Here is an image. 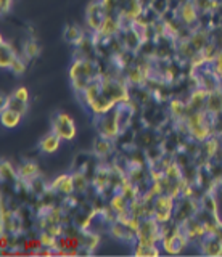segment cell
Listing matches in <instances>:
<instances>
[{
    "instance_id": "obj_1",
    "label": "cell",
    "mask_w": 222,
    "mask_h": 257,
    "mask_svg": "<svg viewBox=\"0 0 222 257\" xmlns=\"http://www.w3.org/2000/svg\"><path fill=\"white\" fill-rule=\"evenodd\" d=\"M105 20H106V12L101 5V0H92V2L85 7V12H84V21H85L89 34L100 32Z\"/></svg>"
},
{
    "instance_id": "obj_2",
    "label": "cell",
    "mask_w": 222,
    "mask_h": 257,
    "mask_svg": "<svg viewBox=\"0 0 222 257\" xmlns=\"http://www.w3.org/2000/svg\"><path fill=\"white\" fill-rule=\"evenodd\" d=\"M52 131L60 135L61 140L71 142L76 137V125L74 120L66 112H58L52 119Z\"/></svg>"
},
{
    "instance_id": "obj_3",
    "label": "cell",
    "mask_w": 222,
    "mask_h": 257,
    "mask_svg": "<svg viewBox=\"0 0 222 257\" xmlns=\"http://www.w3.org/2000/svg\"><path fill=\"white\" fill-rule=\"evenodd\" d=\"M60 143H61L60 135H57L52 131L39 142V150H41V153H44V155H53V153L60 148Z\"/></svg>"
},
{
    "instance_id": "obj_4",
    "label": "cell",
    "mask_w": 222,
    "mask_h": 257,
    "mask_svg": "<svg viewBox=\"0 0 222 257\" xmlns=\"http://www.w3.org/2000/svg\"><path fill=\"white\" fill-rule=\"evenodd\" d=\"M17 58L18 52L9 42H5V39H2V42H0V64H2V68L10 69V66Z\"/></svg>"
},
{
    "instance_id": "obj_5",
    "label": "cell",
    "mask_w": 222,
    "mask_h": 257,
    "mask_svg": "<svg viewBox=\"0 0 222 257\" xmlns=\"http://www.w3.org/2000/svg\"><path fill=\"white\" fill-rule=\"evenodd\" d=\"M18 169V175L20 179L26 180V182H31L39 177V167L36 163H33V161H25L21 166L17 167Z\"/></svg>"
},
{
    "instance_id": "obj_6",
    "label": "cell",
    "mask_w": 222,
    "mask_h": 257,
    "mask_svg": "<svg viewBox=\"0 0 222 257\" xmlns=\"http://www.w3.org/2000/svg\"><path fill=\"white\" fill-rule=\"evenodd\" d=\"M113 153V140L100 137L98 140H95L93 143V156L97 158H106Z\"/></svg>"
},
{
    "instance_id": "obj_7",
    "label": "cell",
    "mask_w": 222,
    "mask_h": 257,
    "mask_svg": "<svg viewBox=\"0 0 222 257\" xmlns=\"http://www.w3.org/2000/svg\"><path fill=\"white\" fill-rule=\"evenodd\" d=\"M84 36H85L84 31L79 26H76V24H68V26H65V29H63V39L71 45H77Z\"/></svg>"
},
{
    "instance_id": "obj_8",
    "label": "cell",
    "mask_w": 222,
    "mask_h": 257,
    "mask_svg": "<svg viewBox=\"0 0 222 257\" xmlns=\"http://www.w3.org/2000/svg\"><path fill=\"white\" fill-rule=\"evenodd\" d=\"M21 114H18L17 111H13L10 108H5L2 106V112H0V119H2V124L4 127L7 128H15L18 124H20V120H21Z\"/></svg>"
},
{
    "instance_id": "obj_9",
    "label": "cell",
    "mask_w": 222,
    "mask_h": 257,
    "mask_svg": "<svg viewBox=\"0 0 222 257\" xmlns=\"http://www.w3.org/2000/svg\"><path fill=\"white\" fill-rule=\"evenodd\" d=\"M23 56H25L26 60H33V58H37L39 53H41V45L36 39L29 37L25 40V44H23Z\"/></svg>"
},
{
    "instance_id": "obj_10",
    "label": "cell",
    "mask_w": 222,
    "mask_h": 257,
    "mask_svg": "<svg viewBox=\"0 0 222 257\" xmlns=\"http://www.w3.org/2000/svg\"><path fill=\"white\" fill-rule=\"evenodd\" d=\"M4 106L10 108L13 111H17L18 114H21V116H25L26 112H28V101H23V100L17 98V96H15L13 93L10 96H7V101L4 103Z\"/></svg>"
},
{
    "instance_id": "obj_11",
    "label": "cell",
    "mask_w": 222,
    "mask_h": 257,
    "mask_svg": "<svg viewBox=\"0 0 222 257\" xmlns=\"http://www.w3.org/2000/svg\"><path fill=\"white\" fill-rule=\"evenodd\" d=\"M20 179L18 175V169L12 167L10 163H5V161H2V180L4 182H9V183H17Z\"/></svg>"
},
{
    "instance_id": "obj_12",
    "label": "cell",
    "mask_w": 222,
    "mask_h": 257,
    "mask_svg": "<svg viewBox=\"0 0 222 257\" xmlns=\"http://www.w3.org/2000/svg\"><path fill=\"white\" fill-rule=\"evenodd\" d=\"M10 71L13 72L15 76H21L23 72L26 71V61H25V58L23 56H20L18 55V58L13 61V64L10 66Z\"/></svg>"
},
{
    "instance_id": "obj_13",
    "label": "cell",
    "mask_w": 222,
    "mask_h": 257,
    "mask_svg": "<svg viewBox=\"0 0 222 257\" xmlns=\"http://www.w3.org/2000/svg\"><path fill=\"white\" fill-rule=\"evenodd\" d=\"M13 95L17 96V98L23 100V101H28V100H29V93H28V88H25V87H20V88H17V90L13 92Z\"/></svg>"
},
{
    "instance_id": "obj_14",
    "label": "cell",
    "mask_w": 222,
    "mask_h": 257,
    "mask_svg": "<svg viewBox=\"0 0 222 257\" xmlns=\"http://www.w3.org/2000/svg\"><path fill=\"white\" fill-rule=\"evenodd\" d=\"M12 5H13V0H0V10H2L4 15L12 10Z\"/></svg>"
},
{
    "instance_id": "obj_15",
    "label": "cell",
    "mask_w": 222,
    "mask_h": 257,
    "mask_svg": "<svg viewBox=\"0 0 222 257\" xmlns=\"http://www.w3.org/2000/svg\"><path fill=\"white\" fill-rule=\"evenodd\" d=\"M212 235L216 236V238H217L219 241H222V222H219V223L216 225V228H214Z\"/></svg>"
}]
</instances>
